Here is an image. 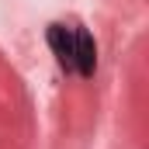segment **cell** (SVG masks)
<instances>
[{
	"label": "cell",
	"instance_id": "cell-2",
	"mask_svg": "<svg viewBox=\"0 0 149 149\" xmlns=\"http://www.w3.org/2000/svg\"><path fill=\"white\" fill-rule=\"evenodd\" d=\"M45 42H49L52 56L59 59V66H63L66 73H73V31H70L66 24L52 21V24H49V31H45Z\"/></svg>",
	"mask_w": 149,
	"mask_h": 149
},
{
	"label": "cell",
	"instance_id": "cell-1",
	"mask_svg": "<svg viewBox=\"0 0 149 149\" xmlns=\"http://www.w3.org/2000/svg\"><path fill=\"white\" fill-rule=\"evenodd\" d=\"M73 73H80L83 80H90L97 73V42L87 28L73 31Z\"/></svg>",
	"mask_w": 149,
	"mask_h": 149
}]
</instances>
